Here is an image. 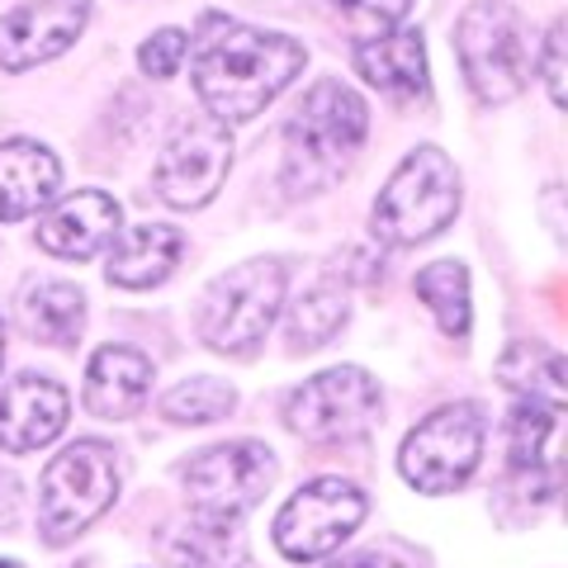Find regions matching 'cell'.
Returning <instances> with one entry per match:
<instances>
[{"instance_id":"obj_1","label":"cell","mask_w":568,"mask_h":568,"mask_svg":"<svg viewBox=\"0 0 568 568\" xmlns=\"http://www.w3.org/2000/svg\"><path fill=\"white\" fill-rule=\"evenodd\" d=\"M308 52L290 33L246 29L233 20L209 14L194 39V91H200L209 119L219 123H252L298 71Z\"/></svg>"},{"instance_id":"obj_2","label":"cell","mask_w":568,"mask_h":568,"mask_svg":"<svg viewBox=\"0 0 568 568\" xmlns=\"http://www.w3.org/2000/svg\"><path fill=\"white\" fill-rule=\"evenodd\" d=\"M369 133L365 100L342 81H317L284 123V171L280 181L294 194H323L346 175Z\"/></svg>"},{"instance_id":"obj_3","label":"cell","mask_w":568,"mask_h":568,"mask_svg":"<svg viewBox=\"0 0 568 568\" xmlns=\"http://www.w3.org/2000/svg\"><path fill=\"white\" fill-rule=\"evenodd\" d=\"M459 213V175L440 148H417L403 156V166L388 175L375 200V237L388 246H417L446 233Z\"/></svg>"},{"instance_id":"obj_4","label":"cell","mask_w":568,"mask_h":568,"mask_svg":"<svg viewBox=\"0 0 568 568\" xmlns=\"http://www.w3.org/2000/svg\"><path fill=\"white\" fill-rule=\"evenodd\" d=\"M284 304V265L275 256H256L233 265L204 290L200 304V342L219 355H256L271 336V323Z\"/></svg>"},{"instance_id":"obj_5","label":"cell","mask_w":568,"mask_h":568,"mask_svg":"<svg viewBox=\"0 0 568 568\" xmlns=\"http://www.w3.org/2000/svg\"><path fill=\"white\" fill-rule=\"evenodd\" d=\"M119 497V459L104 440H77L48 459L39 484V530L48 545H67Z\"/></svg>"},{"instance_id":"obj_6","label":"cell","mask_w":568,"mask_h":568,"mask_svg":"<svg viewBox=\"0 0 568 568\" xmlns=\"http://www.w3.org/2000/svg\"><path fill=\"white\" fill-rule=\"evenodd\" d=\"M455 52L465 67L469 91L484 104H507L526 91L530 77V43L521 14L503 0H474L455 24Z\"/></svg>"},{"instance_id":"obj_7","label":"cell","mask_w":568,"mask_h":568,"mask_svg":"<svg viewBox=\"0 0 568 568\" xmlns=\"http://www.w3.org/2000/svg\"><path fill=\"white\" fill-rule=\"evenodd\" d=\"M275 484V455L256 440L209 446L185 465V497L194 526L233 530Z\"/></svg>"},{"instance_id":"obj_8","label":"cell","mask_w":568,"mask_h":568,"mask_svg":"<svg viewBox=\"0 0 568 568\" xmlns=\"http://www.w3.org/2000/svg\"><path fill=\"white\" fill-rule=\"evenodd\" d=\"M484 436H488V422L474 403L436 407V413L417 422V432L403 440L398 469L417 493H455V488H465L469 474L478 469Z\"/></svg>"},{"instance_id":"obj_9","label":"cell","mask_w":568,"mask_h":568,"mask_svg":"<svg viewBox=\"0 0 568 568\" xmlns=\"http://www.w3.org/2000/svg\"><path fill=\"white\" fill-rule=\"evenodd\" d=\"M379 417V384L365 375L361 365H336L298 384L290 403H284V422L294 436L332 446V440L365 436Z\"/></svg>"},{"instance_id":"obj_10","label":"cell","mask_w":568,"mask_h":568,"mask_svg":"<svg viewBox=\"0 0 568 568\" xmlns=\"http://www.w3.org/2000/svg\"><path fill=\"white\" fill-rule=\"evenodd\" d=\"M365 521V493L346 478H313L275 511V545L284 559H327Z\"/></svg>"},{"instance_id":"obj_11","label":"cell","mask_w":568,"mask_h":568,"mask_svg":"<svg viewBox=\"0 0 568 568\" xmlns=\"http://www.w3.org/2000/svg\"><path fill=\"white\" fill-rule=\"evenodd\" d=\"M227 166H233V133L227 123L200 114L171 133L152 185L171 209H204L223 190Z\"/></svg>"},{"instance_id":"obj_12","label":"cell","mask_w":568,"mask_h":568,"mask_svg":"<svg viewBox=\"0 0 568 568\" xmlns=\"http://www.w3.org/2000/svg\"><path fill=\"white\" fill-rule=\"evenodd\" d=\"M91 20V0H24L0 20V67L29 71L52 62L81 39Z\"/></svg>"},{"instance_id":"obj_13","label":"cell","mask_w":568,"mask_h":568,"mask_svg":"<svg viewBox=\"0 0 568 568\" xmlns=\"http://www.w3.org/2000/svg\"><path fill=\"white\" fill-rule=\"evenodd\" d=\"M67 388L43 375H20L0 388V450L29 455L62 436L67 426Z\"/></svg>"},{"instance_id":"obj_14","label":"cell","mask_w":568,"mask_h":568,"mask_svg":"<svg viewBox=\"0 0 568 568\" xmlns=\"http://www.w3.org/2000/svg\"><path fill=\"white\" fill-rule=\"evenodd\" d=\"M119 237V204L104 190H77L39 223V246L67 261H91Z\"/></svg>"},{"instance_id":"obj_15","label":"cell","mask_w":568,"mask_h":568,"mask_svg":"<svg viewBox=\"0 0 568 568\" xmlns=\"http://www.w3.org/2000/svg\"><path fill=\"white\" fill-rule=\"evenodd\" d=\"M152 394V361L133 346H104L85 369V407L104 422L133 417Z\"/></svg>"},{"instance_id":"obj_16","label":"cell","mask_w":568,"mask_h":568,"mask_svg":"<svg viewBox=\"0 0 568 568\" xmlns=\"http://www.w3.org/2000/svg\"><path fill=\"white\" fill-rule=\"evenodd\" d=\"M62 185V166L43 142H0V223L29 219L43 204H52V194Z\"/></svg>"},{"instance_id":"obj_17","label":"cell","mask_w":568,"mask_h":568,"mask_svg":"<svg viewBox=\"0 0 568 568\" xmlns=\"http://www.w3.org/2000/svg\"><path fill=\"white\" fill-rule=\"evenodd\" d=\"M355 71L388 100L426 95V48L417 29H394L379 39L355 43Z\"/></svg>"},{"instance_id":"obj_18","label":"cell","mask_w":568,"mask_h":568,"mask_svg":"<svg viewBox=\"0 0 568 568\" xmlns=\"http://www.w3.org/2000/svg\"><path fill=\"white\" fill-rule=\"evenodd\" d=\"M185 237L171 223H138V227H119V237L110 242V284L119 290H152L162 284L175 261H181Z\"/></svg>"},{"instance_id":"obj_19","label":"cell","mask_w":568,"mask_h":568,"mask_svg":"<svg viewBox=\"0 0 568 568\" xmlns=\"http://www.w3.org/2000/svg\"><path fill=\"white\" fill-rule=\"evenodd\" d=\"M559 413L564 407L517 398L511 422H507V455H511V469L517 474L555 478V469H559Z\"/></svg>"},{"instance_id":"obj_20","label":"cell","mask_w":568,"mask_h":568,"mask_svg":"<svg viewBox=\"0 0 568 568\" xmlns=\"http://www.w3.org/2000/svg\"><path fill=\"white\" fill-rule=\"evenodd\" d=\"M564 355L545 342H511L497 361V379H503L521 403H549L564 407Z\"/></svg>"},{"instance_id":"obj_21","label":"cell","mask_w":568,"mask_h":568,"mask_svg":"<svg viewBox=\"0 0 568 568\" xmlns=\"http://www.w3.org/2000/svg\"><path fill=\"white\" fill-rule=\"evenodd\" d=\"M20 317H24L29 336H39L48 346H71L85 327V298L77 284H67V280H39L24 290Z\"/></svg>"},{"instance_id":"obj_22","label":"cell","mask_w":568,"mask_h":568,"mask_svg":"<svg viewBox=\"0 0 568 568\" xmlns=\"http://www.w3.org/2000/svg\"><path fill=\"white\" fill-rule=\"evenodd\" d=\"M417 294L422 304L436 313V323L446 336L465 342L474 308H469V271L459 261H432L426 271H417Z\"/></svg>"},{"instance_id":"obj_23","label":"cell","mask_w":568,"mask_h":568,"mask_svg":"<svg viewBox=\"0 0 568 568\" xmlns=\"http://www.w3.org/2000/svg\"><path fill=\"white\" fill-rule=\"evenodd\" d=\"M346 290L342 284H332V280H317L308 284L304 294L290 304V342L298 351H317V346H327L336 332L346 327Z\"/></svg>"},{"instance_id":"obj_24","label":"cell","mask_w":568,"mask_h":568,"mask_svg":"<svg viewBox=\"0 0 568 568\" xmlns=\"http://www.w3.org/2000/svg\"><path fill=\"white\" fill-rule=\"evenodd\" d=\"M233 403H237V394L223 379L200 375V379L175 384L171 394L162 398V413L171 422H181V426H204V422H219V417L233 413Z\"/></svg>"},{"instance_id":"obj_25","label":"cell","mask_w":568,"mask_h":568,"mask_svg":"<svg viewBox=\"0 0 568 568\" xmlns=\"http://www.w3.org/2000/svg\"><path fill=\"white\" fill-rule=\"evenodd\" d=\"M327 10L365 43V39H379V33H394L407 20L413 0H327Z\"/></svg>"},{"instance_id":"obj_26","label":"cell","mask_w":568,"mask_h":568,"mask_svg":"<svg viewBox=\"0 0 568 568\" xmlns=\"http://www.w3.org/2000/svg\"><path fill=\"white\" fill-rule=\"evenodd\" d=\"M185 52H190V33H181V29H156L152 39L138 48V67L148 71L152 81H166V77H175V67L185 62Z\"/></svg>"},{"instance_id":"obj_27","label":"cell","mask_w":568,"mask_h":568,"mask_svg":"<svg viewBox=\"0 0 568 568\" xmlns=\"http://www.w3.org/2000/svg\"><path fill=\"white\" fill-rule=\"evenodd\" d=\"M564 33H568V24H564V20L549 24V33H545V58H540L545 91H549V100H555V104H564V43H568Z\"/></svg>"},{"instance_id":"obj_28","label":"cell","mask_w":568,"mask_h":568,"mask_svg":"<svg viewBox=\"0 0 568 568\" xmlns=\"http://www.w3.org/2000/svg\"><path fill=\"white\" fill-rule=\"evenodd\" d=\"M20 507H24L20 478L0 469V530H14V526H20Z\"/></svg>"},{"instance_id":"obj_29","label":"cell","mask_w":568,"mask_h":568,"mask_svg":"<svg viewBox=\"0 0 568 568\" xmlns=\"http://www.w3.org/2000/svg\"><path fill=\"white\" fill-rule=\"evenodd\" d=\"M332 568H403V564H394V559H384V555H351V559H342V564H332Z\"/></svg>"},{"instance_id":"obj_30","label":"cell","mask_w":568,"mask_h":568,"mask_svg":"<svg viewBox=\"0 0 568 568\" xmlns=\"http://www.w3.org/2000/svg\"><path fill=\"white\" fill-rule=\"evenodd\" d=\"M0 361H6V327H0Z\"/></svg>"},{"instance_id":"obj_31","label":"cell","mask_w":568,"mask_h":568,"mask_svg":"<svg viewBox=\"0 0 568 568\" xmlns=\"http://www.w3.org/2000/svg\"><path fill=\"white\" fill-rule=\"evenodd\" d=\"M0 568H20V564H10V559H0Z\"/></svg>"}]
</instances>
